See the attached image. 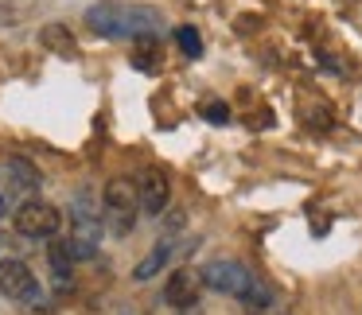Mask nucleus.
Wrapping results in <instances>:
<instances>
[{
  "instance_id": "nucleus-12",
  "label": "nucleus",
  "mask_w": 362,
  "mask_h": 315,
  "mask_svg": "<svg viewBox=\"0 0 362 315\" xmlns=\"http://www.w3.org/2000/svg\"><path fill=\"white\" fill-rule=\"evenodd\" d=\"M175 40H180L183 55H191V59H199V55H203V40H199V32H195V28H175Z\"/></svg>"
},
{
  "instance_id": "nucleus-8",
  "label": "nucleus",
  "mask_w": 362,
  "mask_h": 315,
  "mask_svg": "<svg viewBox=\"0 0 362 315\" xmlns=\"http://www.w3.org/2000/svg\"><path fill=\"white\" fill-rule=\"evenodd\" d=\"M4 172L16 179V187L24 191V195H32V191H40V183H43V175H40V167L35 164H28L24 156H8V164H4Z\"/></svg>"
},
{
  "instance_id": "nucleus-16",
  "label": "nucleus",
  "mask_w": 362,
  "mask_h": 315,
  "mask_svg": "<svg viewBox=\"0 0 362 315\" xmlns=\"http://www.w3.org/2000/svg\"><path fill=\"white\" fill-rule=\"evenodd\" d=\"M4 206H8V198H4V195H0V214H4Z\"/></svg>"
},
{
  "instance_id": "nucleus-4",
  "label": "nucleus",
  "mask_w": 362,
  "mask_h": 315,
  "mask_svg": "<svg viewBox=\"0 0 362 315\" xmlns=\"http://www.w3.org/2000/svg\"><path fill=\"white\" fill-rule=\"evenodd\" d=\"M0 292L12 299H35L40 284H35L32 268L24 261H0Z\"/></svg>"
},
{
  "instance_id": "nucleus-13",
  "label": "nucleus",
  "mask_w": 362,
  "mask_h": 315,
  "mask_svg": "<svg viewBox=\"0 0 362 315\" xmlns=\"http://www.w3.org/2000/svg\"><path fill=\"white\" fill-rule=\"evenodd\" d=\"M105 214H110V234H117V237L133 234V222H136V210H105Z\"/></svg>"
},
{
  "instance_id": "nucleus-14",
  "label": "nucleus",
  "mask_w": 362,
  "mask_h": 315,
  "mask_svg": "<svg viewBox=\"0 0 362 315\" xmlns=\"http://www.w3.org/2000/svg\"><path fill=\"white\" fill-rule=\"evenodd\" d=\"M203 117L214 121V125H226V121H230V109H226L222 102H206V105H203Z\"/></svg>"
},
{
  "instance_id": "nucleus-1",
  "label": "nucleus",
  "mask_w": 362,
  "mask_h": 315,
  "mask_svg": "<svg viewBox=\"0 0 362 315\" xmlns=\"http://www.w3.org/2000/svg\"><path fill=\"white\" fill-rule=\"evenodd\" d=\"M86 28L98 35H156L164 28V16L144 4H121V0H102L86 12Z\"/></svg>"
},
{
  "instance_id": "nucleus-9",
  "label": "nucleus",
  "mask_w": 362,
  "mask_h": 315,
  "mask_svg": "<svg viewBox=\"0 0 362 315\" xmlns=\"http://www.w3.org/2000/svg\"><path fill=\"white\" fill-rule=\"evenodd\" d=\"M172 253H175V249H172V242H160L156 249H152L148 257H144L141 265L133 268V280H152V276H156L160 268L168 265V257H172Z\"/></svg>"
},
{
  "instance_id": "nucleus-3",
  "label": "nucleus",
  "mask_w": 362,
  "mask_h": 315,
  "mask_svg": "<svg viewBox=\"0 0 362 315\" xmlns=\"http://www.w3.org/2000/svg\"><path fill=\"white\" fill-rule=\"evenodd\" d=\"M203 284H211L214 292H226V296L242 299L253 284V273L245 265H238V261H211L203 268Z\"/></svg>"
},
{
  "instance_id": "nucleus-5",
  "label": "nucleus",
  "mask_w": 362,
  "mask_h": 315,
  "mask_svg": "<svg viewBox=\"0 0 362 315\" xmlns=\"http://www.w3.org/2000/svg\"><path fill=\"white\" fill-rule=\"evenodd\" d=\"M168 195H172V187H168V175L160 172V167H148V172L141 175V187H136L141 210H144V214H160V210L168 206Z\"/></svg>"
},
{
  "instance_id": "nucleus-2",
  "label": "nucleus",
  "mask_w": 362,
  "mask_h": 315,
  "mask_svg": "<svg viewBox=\"0 0 362 315\" xmlns=\"http://www.w3.org/2000/svg\"><path fill=\"white\" fill-rule=\"evenodd\" d=\"M16 234L24 237H55L59 234V210L51 203H43V198H24V203L16 206Z\"/></svg>"
},
{
  "instance_id": "nucleus-11",
  "label": "nucleus",
  "mask_w": 362,
  "mask_h": 315,
  "mask_svg": "<svg viewBox=\"0 0 362 315\" xmlns=\"http://www.w3.org/2000/svg\"><path fill=\"white\" fill-rule=\"evenodd\" d=\"M47 261H51V268H55V273H66V268H71V242H55V237H51V245H47Z\"/></svg>"
},
{
  "instance_id": "nucleus-15",
  "label": "nucleus",
  "mask_w": 362,
  "mask_h": 315,
  "mask_svg": "<svg viewBox=\"0 0 362 315\" xmlns=\"http://www.w3.org/2000/svg\"><path fill=\"white\" fill-rule=\"evenodd\" d=\"M183 210H175V214H168V234H175V230H183Z\"/></svg>"
},
{
  "instance_id": "nucleus-6",
  "label": "nucleus",
  "mask_w": 362,
  "mask_h": 315,
  "mask_svg": "<svg viewBox=\"0 0 362 315\" xmlns=\"http://www.w3.org/2000/svg\"><path fill=\"white\" fill-rule=\"evenodd\" d=\"M199 284H203V280H199L195 273H183V268H180V273H172V280L164 284V299L172 307H191L199 299Z\"/></svg>"
},
{
  "instance_id": "nucleus-10",
  "label": "nucleus",
  "mask_w": 362,
  "mask_h": 315,
  "mask_svg": "<svg viewBox=\"0 0 362 315\" xmlns=\"http://www.w3.org/2000/svg\"><path fill=\"white\" fill-rule=\"evenodd\" d=\"M40 40H43V47H47V51H59V55H78V43H74V35L66 32L63 24H47Z\"/></svg>"
},
{
  "instance_id": "nucleus-7",
  "label": "nucleus",
  "mask_w": 362,
  "mask_h": 315,
  "mask_svg": "<svg viewBox=\"0 0 362 315\" xmlns=\"http://www.w3.org/2000/svg\"><path fill=\"white\" fill-rule=\"evenodd\" d=\"M136 183L133 179H110L105 183V210H136Z\"/></svg>"
}]
</instances>
